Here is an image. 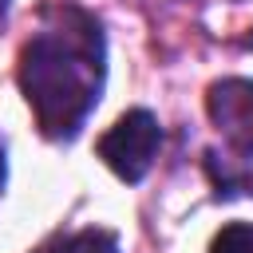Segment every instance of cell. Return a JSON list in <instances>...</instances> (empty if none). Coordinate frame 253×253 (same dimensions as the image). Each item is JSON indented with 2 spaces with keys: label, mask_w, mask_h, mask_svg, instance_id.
<instances>
[{
  "label": "cell",
  "mask_w": 253,
  "mask_h": 253,
  "mask_svg": "<svg viewBox=\"0 0 253 253\" xmlns=\"http://www.w3.org/2000/svg\"><path fill=\"white\" fill-rule=\"evenodd\" d=\"M107 79V43L99 20L79 4H47L40 32L20 51V91L55 142H71L95 111Z\"/></svg>",
  "instance_id": "obj_1"
},
{
  "label": "cell",
  "mask_w": 253,
  "mask_h": 253,
  "mask_svg": "<svg viewBox=\"0 0 253 253\" xmlns=\"http://www.w3.org/2000/svg\"><path fill=\"white\" fill-rule=\"evenodd\" d=\"M162 146V126L150 111L134 107L126 111L103 138H99V158L123 178V182H142L146 170L154 166V154Z\"/></svg>",
  "instance_id": "obj_2"
},
{
  "label": "cell",
  "mask_w": 253,
  "mask_h": 253,
  "mask_svg": "<svg viewBox=\"0 0 253 253\" xmlns=\"http://www.w3.org/2000/svg\"><path fill=\"white\" fill-rule=\"evenodd\" d=\"M213 126L225 134L237 158H253V79H221L206 95Z\"/></svg>",
  "instance_id": "obj_3"
},
{
  "label": "cell",
  "mask_w": 253,
  "mask_h": 253,
  "mask_svg": "<svg viewBox=\"0 0 253 253\" xmlns=\"http://www.w3.org/2000/svg\"><path fill=\"white\" fill-rule=\"evenodd\" d=\"M59 253H119V237L111 229H79L59 245Z\"/></svg>",
  "instance_id": "obj_4"
},
{
  "label": "cell",
  "mask_w": 253,
  "mask_h": 253,
  "mask_svg": "<svg viewBox=\"0 0 253 253\" xmlns=\"http://www.w3.org/2000/svg\"><path fill=\"white\" fill-rule=\"evenodd\" d=\"M210 253H253V221H233V225H225V229L213 237Z\"/></svg>",
  "instance_id": "obj_5"
},
{
  "label": "cell",
  "mask_w": 253,
  "mask_h": 253,
  "mask_svg": "<svg viewBox=\"0 0 253 253\" xmlns=\"http://www.w3.org/2000/svg\"><path fill=\"white\" fill-rule=\"evenodd\" d=\"M4 182H8V162H4V146H0V194H4Z\"/></svg>",
  "instance_id": "obj_6"
},
{
  "label": "cell",
  "mask_w": 253,
  "mask_h": 253,
  "mask_svg": "<svg viewBox=\"0 0 253 253\" xmlns=\"http://www.w3.org/2000/svg\"><path fill=\"white\" fill-rule=\"evenodd\" d=\"M8 4H12V0H0V16H4V12H8Z\"/></svg>",
  "instance_id": "obj_7"
}]
</instances>
